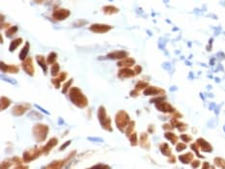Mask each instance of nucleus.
Listing matches in <instances>:
<instances>
[{
	"label": "nucleus",
	"instance_id": "473e14b6",
	"mask_svg": "<svg viewBox=\"0 0 225 169\" xmlns=\"http://www.w3.org/2000/svg\"><path fill=\"white\" fill-rule=\"evenodd\" d=\"M57 60V53L54 52V51H51L49 52V54L48 55V58H47V62L48 64H54Z\"/></svg>",
	"mask_w": 225,
	"mask_h": 169
},
{
	"label": "nucleus",
	"instance_id": "423d86ee",
	"mask_svg": "<svg viewBox=\"0 0 225 169\" xmlns=\"http://www.w3.org/2000/svg\"><path fill=\"white\" fill-rule=\"evenodd\" d=\"M112 29H113V26H111L109 24H104V23H94L90 25L89 27V30L91 32L97 34H104L109 32Z\"/></svg>",
	"mask_w": 225,
	"mask_h": 169
},
{
	"label": "nucleus",
	"instance_id": "4c0bfd02",
	"mask_svg": "<svg viewBox=\"0 0 225 169\" xmlns=\"http://www.w3.org/2000/svg\"><path fill=\"white\" fill-rule=\"evenodd\" d=\"M215 163L216 166L220 167V168H225V159L221 158H215Z\"/></svg>",
	"mask_w": 225,
	"mask_h": 169
},
{
	"label": "nucleus",
	"instance_id": "a878e982",
	"mask_svg": "<svg viewBox=\"0 0 225 169\" xmlns=\"http://www.w3.org/2000/svg\"><path fill=\"white\" fill-rule=\"evenodd\" d=\"M22 41H23L22 38H17V39L13 40L11 42V44H10V46H9V51L10 52H14L17 49V47L21 45Z\"/></svg>",
	"mask_w": 225,
	"mask_h": 169
},
{
	"label": "nucleus",
	"instance_id": "dca6fc26",
	"mask_svg": "<svg viewBox=\"0 0 225 169\" xmlns=\"http://www.w3.org/2000/svg\"><path fill=\"white\" fill-rule=\"evenodd\" d=\"M197 145L199 146L200 150L203 151V152H207V153H211L213 151V147L209 143L208 141H206L204 138H198L197 141H196Z\"/></svg>",
	"mask_w": 225,
	"mask_h": 169
},
{
	"label": "nucleus",
	"instance_id": "aec40b11",
	"mask_svg": "<svg viewBox=\"0 0 225 169\" xmlns=\"http://www.w3.org/2000/svg\"><path fill=\"white\" fill-rule=\"evenodd\" d=\"M139 145L144 148V149H147L149 150L150 147H151V144L149 142V139H148V133L147 132H142L140 134V138H139Z\"/></svg>",
	"mask_w": 225,
	"mask_h": 169
},
{
	"label": "nucleus",
	"instance_id": "c9c22d12",
	"mask_svg": "<svg viewBox=\"0 0 225 169\" xmlns=\"http://www.w3.org/2000/svg\"><path fill=\"white\" fill-rule=\"evenodd\" d=\"M162 100H166V96H165V95H158L157 97L152 98L150 100V104H157V103H160V101H162Z\"/></svg>",
	"mask_w": 225,
	"mask_h": 169
},
{
	"label": "nucleus",
	"instance_id": "2f4dec72",
	"mask_svg": "<svg viewBox=\"0 0 225 169\" xmlns=\"http://www.w3.org/2000/svg\"><path fill=\"white\" fill-rule=\"evenodd\" d=\"M59 73H60V66L58 63H54L51 65V69H50V73L52 77H57Z\"/></svg>",
	"mask_w": 225,
	"mask_h": 169
},
{
	"label": "nucleus",
	"instance_id": "72a5a7b5",
	"mask_svg": "<svg viewBox=\"0 0 225 169\" xmlns=\"http://www.w3.org/2000/svg\"><path fill=\"white\" fill-rule=\"evenodd\" d=\"M130 139V143L131 146H137V144L139 143V141H138V138H137V133L136 132H132L130 134V136L129 137Z\"/></svg>",
	"mask_w": 225,
	"mask_h": 169
},
{
	"label": "nucleus",
	"instance_id": "bf43d9fd",
	"mask_svg": "<svg viewBox=\"0 0 225 169\" xmlns=\"http://www.w3.org/2000/svg\"><path fill=\"white\" fill-rule=\"evenodd\" d=\"M147 132H148L149 133H154V132H155V126H154V125H149Z\"/></svg>",
	"mask_w": 225,
	"mask_h": 169
},
{
	"label": "nucleus",
	"instance_id": "a18cd8bd",
	"mask_svg": "<svg viewBox=\"0 0 225 169\" xmlns=\"http://www.w3.org/2000/svg\"><path fill=\"white\" fill-rule=\"evenodd\" d=\"M180 138L184 141V142H186V143H188V142H190L191 140H192V137L190 136V135L188 134H182Z\"/></svg>",
	"mask_w": 225,
	"mask_h": 169
},
{
	"label": "nucleus",
	"instance_id": "c85d7f7f",
	"mask_svg": "<svg viewBox=\"0 0 225 169\" xmlns=\"http://www.w3.org/2000/svg\"><path fill=\"white\" fill-rule=\"evenodd\" d=\"M17 31H18V27L17 25L10 26V27H8V28H7V30H6L5 35H6V37H7V38H12Z\"/></svg>",
	"mask_w": 225,
	"mask_h": 169
},
{
	"label": "nucleus",
	"instance_id": "f8f14e48",
	"mask_svg": "<svg viewBox=\"0 0 225 169\" xmlns=\"http://www.w3.org/2000/svg\"><path fill=\"white\" fill-rule=\"evenodd\" d=\"M155 106L158 111H161L164 113H172L174 110H176L173 106L165 100H162V101H160V103L155 104Z\"/></svg>",
	"mask_w": 225,
	"mask_h": 169
},
{
	"label": "nucleus",
	"instance_id": "0eeeda50",
	"mask_svg": "<svg viewBox=\"0 0 225 169\" xmlns=\"http://www.w3.org/2000/svg\"><path fill=\"white\" fill-rule=\"evenodd\" d=\"M31 109V104L28 103H21L16 104L15 106H13L12 108V114L16 117L21 116L26 111H28Z\"/></svg>",
	"mask_w": 225,
	"mask_h": 169
},
{
	"label": "nucleus",
	"instance_id": "a19ab883",
	"mask_svg": "<svg viewBox=\"0 0 225 169\" xmlns=\"http://www.w3.org/2000/svg\"><path fill=\"white\" fill-rule=\"evenodd\" d=\"M32 116H35V117H33L32 119H39V120H42L43 119V115L40 114L39 112H36V111H31L28 114V117H32Z\"/></svg>",
	"mask_w": 225,
	"mask_h": 169
},
{
	"label": "nucleus",
	"instance_id": "3c124183",
	"mask_svg": "<svg viewBox=\"0 0 225 169\" xmlns=\"http://www.w3.org/2000/svg\"><path fill=\"white\" fill-rule=\"evenodd\" d=\"M88 140L90 141H96V142H103L104 140L101 137H93V136H91V137H87Z\"/></svg>",
	"mask_w": 225,
	"mask_h": 169
},
{
	"label": "nucleus",
	"instance_id": "2eb2a0df",
	"mask_svg": "<svg viewBox=\"0 0 225 169\" xmlns=\"http://www.w3.org/2000/svg\"><path fill=\"white\" fill-rule=\"evenodd\" d=\"M0 66H1V71L2 73H17L19 72V67L14 64L8 65L4 63L3 61H1L0 63Z\"/></svg>",
	"mask_w": 225,
	"mask_h": 169
},
{
	"label": "nucleus",
	"instance_id": "4468645a",
	"mask_svg": "<svg viewBox=\"0 0 225 169\" xmlns=\"http://www.w3.org/2000/svg\"><path fill=\"white\" fill-rule=\"evenodd\" d=\"M70 157L66 158L65 159H57V160H53L52 162H50L49 164H48L47 166H45V169H59V168H62L65 163H67V162L70 160Z\"/></svg>",
	"mask_w": 225,
	"mask_h": 169
},
{
	"label": "nucleus",
	"instance_id": "1a4fd4ad",
	"mask_svg": "<svg viewBox=\"0 0 225 169\" xmlns=\"http://www.w3.org/2000/svg\"><path fill=\"white\" fill-rule=\"evenodd\" d=\"M21 66H22L23 71L27 73L29 77H34L35 68H34V64H33V60L31 57H27L25 60H23Z\"/></svg>",
	"mask_w": 225,
	"mask_h": 169
},
{
	"label": "nucleus",
	"instance_id": "4d7b16f0",
	"mask_svg": "<svg viewBox=\"0 0 225 169\" xmlns=\"http://www.w3.org/2000/svg\"><path fill=\"white\" fill-rule=\"evenodd\" d=\"M35 107L37 108V109H40V110H41L42 112H44L45 114H47V115H50V113H49L48 111H47V110H45V109H44V108H43V107H41V106H40V105H38V104H35Z\"/></svg>",
	"mask_w": 225,
	"mask_h": 169
},
{
	"label": "nucleus",
	"instance_id": "393cba45",
	"mask_svg": "<svg viewBox=\"0 0 225 169\" xmlns=\"http://www.w3.org/2000/svg\"><path fill=\"white\" fill-rule=\"evenodd\" d=\"M192 159H193V154L192 153H187L184 155H179V160H180L184 164L189 163V162L192 161Z\"/></svg>",
	"mask_w": 225,
	"mask_h": 169
},
{
	"label": "nucleus",
	"instance_id": "bb28decb",
	"mask_svg": "<svg viewBox=\"0 0 225 169\" xmlns=\"http://www.w3.org/2000/svg\"><path fill=\"white\" fill-rule=\"evenodd\" d=\"M12 104V100L7 98V97H1V100H0V109L1 110H5L6 108H8Z\"/></svg>",
	"mask_w": 225,
	"mask_h": 169
},
{
	"label": "nucleus",
	"instance_id": "052dcab7",
	"mask_svg": "<svg viewBox=\"0 0 225 169\" xmlns=\"http://www.w3.org/2000/svg\"><path fill=\"white\" fill-rule=\"evenodd\" d=\"M16 169H19V168H22V169H27V168H29V166L28 165H23V164H19V165H16V166H14Z\"/></svg>",
	"mask_w": 225,
	"mask_h": 169
},
{
	"label": "nucleus",
	"instance_id": "20e7f679",
	"mask_svg": "<svg viewBox=\"0 0 225 169\" xmlns=\"http://www.w3.org/2000/svg\"><path fill=\"white\" fill-rule=\"evenodd\" d=\"M98 120L104 131H107L109 132L113 131L111 125V119L107 116V109H105V107L103 105H101L98 109Z\"/></svg>",
	"mask_w": 225,
	"mask_h": 169
},
{
	"label": "nucleus",
	"instance_id": "5fc2aeb1",
	"mask_svg": "<svg viewBox=\"0 0 225 169\" xmlns=\"http://www.w3.org/2000/svg\"><path fill=\"white\" fill-rule=\"evenodd\" d=\"M92 168H110V166L107 165V164L99 163V164H96V165H94V166H92Z\"/></svg>",
	"mask_w": 225,
	"mask_h": 169
},
{
	"label": "nucleus",
	"instance_id": "9b49d317",
	"mask_svg": "<svg viewBox=\"0 0 225 169\" xmlns=\"http://www.w3.org/2000/svg\"><path fill=\"white\" fill-rule=\"evenodd\" d=\"M143 94L145 96H158V95H164L165 90L162 88L157 87V86H148L147 88H145Z\"/></svg>",
	"mask_w": 225,
	"mask_h": 169
},
{
	"label": "nucleus",
	"instance_id": "ea45409f",
	"mask_svg": "<svg viewBox=\"0 0 225 169\" xmlns=\"http://www.w3.org/2000/svg\"><path fill=\"white\" fill-rule=\"evenodd\" d=\"M12 162H13L12 159H7V160H3L1 162V165H0V167H1L2 169H4V168H10L12 166V164H13Z\"/></svg>",
	"mask_w": 225,
	"mask_h": 169
},
{
	"label": "nucleus",
	"instance_id": "49530a36",
	"mask_svg": "<svg viewBox=\"0 0 225 169\" xmlns=\"http://www.w3.org/2000/svg\"><path fill=\"white\" fill-rule=\"evenodd\" d=\"M162 128H163L164 131H172L174 128V126L172 125L171 123L170 124H164L162 126Z\"/></svg>",
	"mask_w": 225,
	"mask_h": 169
},
{
	"label": "nucleus",
	"instance_id": "0e129e2a",
	"mask_svg": "<svg viewBox=\"0 0 225 169\" xmlns=\"http://www.w3.org/2000/svg\"><path fill=\"white\" fill-rule=\"evenodd\" d=\"M0 43L3 44V38H2V35H0Z\"/></svg>",
	"mask_w": 225,
	"mask_h": 169
},
{
	"label": "nucleus",
	"instance_id": "6e6552de",
	"mask_svg": "<svg viewBox=\"0 0 225 169\" xmlns=\"http://www.w3.org/2000/svg\"><path fill=\"white\" fill-rule=\"evenodd\" d=\"M71 15V11L68 9H56L52 13V18H53L57 22H62L65 20L67 18H69Z\"/></svg>",
	"mask_w": 225,
	"mask_h": 169
},
{
	"label": "nucleus",
	"instance_id": "e433bc0d",
	"mask_svg": "<svg viewBox=\"0 0 225 169\" xmlns=\"http://www.w3.org/2000/svg\"><path fill=\"white\" fill-rule=\"evenodd\" d=\"M72 82H74V79L71 78V79L68 81V82H66V83L63 85V88H62V93H63V94L68 93V90L71 89V86H72Z\"/></svg>",
	"mask_w": 225,
	"mask_h": 169
},
{
	"label": "nucleus",
	"instance_id": "37998d69",
	"mask_svg": "<svg viewBox=\"0 0 225 169\" xmlns=\"http://www.w3.org/2000/svg\"><path fill=\"white\" fill-rule=\"evenodd\" d=\"M184 149H187V145H186V142H180V143H177L176 145V151L177 152H182L184 151Z\"/></svg>",
	"mask_w": 225,
	"mask_h": 169
},
{
	"label": "nucleus",
	"instance_id": "9d476101",
	"mask_svg": "<svg viewBox=\"0 0 225 169\" xmlns=\"http://www.w3.org/2000/svg\"><path fill=\"white\" fill-rule=\"evenodd\" d=\"M135 72L134 70H131L130 68H127V67H124V68H120L118 71V73H117V77L121 79H125V78H131L135 77Z\"/></svg>",
	"mask_w": 225,
	"mask_h": 169
},
{
	"label": "nucleus",
	"instance_id": "864d4df0",
	"mask_svg": "<svg viewBox=\"0 0 225 169\" xmlns=\"http://www.w3.org/2000/svg\"><path fill=\"white\" fill-rule=\"evenodd\" d=\"M134 72H135V74H140L142 72V67L140 65H136L134 67Z\"/></svg>",
	"mask_w": 225,
	"mask_h": 169
},
{
	"label": "nucleus",
	"instance_id": "6e6d98bb",
	"mask_svg": "<svg viewBox=\"0 0 225 169\" xmlns=\"http://www.w3.org/2000/svg\"><path fill=\"white\" fill-rule=\"evenodd\" d=\"M2 79L3 80H6V81H8V82H10L11 84H17V80H13V79H10V78H8V77H4L3 76H2Z\"/></svg>",
	"mask_w": 225,
	"mask_h": 169
},
{
	"label": "nucleus",
	"instance_id": "c756f323",
	"mask_svg": "<svg viewBox=\"0 0 225 169\" xmlns=\"http://www.w3.org/2000/svg\"><path fill=\"white\" fill-rule=\"evenodd\" d=\"M160 150L161 152V154L163 155H166V157H169V155H171V149L170 147L168 146L167 143H162L160 145Z\"/></svg>",
	"mask_w": 225,
	"mask_h": 169
},
{
	"label": "nucleus",
	"instance_id": "6ab92c4d",
	"mask_svg": "<svg viewBox=\"0 0 225 169\" xmlns=\"http://www.w3.org/2000/svg\"><path fill=\"white\" fill-rule=\"evenodd\" d=\"M67 77H68V73L66 72H62V73H59L58 77L52 78L51 82H52V84L54 85V87L56 88V89H59V88H60V83L63 82V81H65L66 78H67Z\"/></svg>",
	"mask_w": 225,
	"mask_h": 169
},
{
	"label": "nucleus",
	"instance_id": "13d9d810",
	"mask_svg": "<svg viewBox=\"0 0 225 169\" xmlns=\"http://www.w3.org/2000/svg\"><path fill=\"white\" fill-rule=\"evenodd\" d=\"M168 162H170V163H175L176 162V158L173 155H170L168 157Z\"/></svg>",
	"mask_w": 225,
	"mask_h": 169
},
{
	"label": "nucleus",
	"instance_id": "b1692460",
	"mask_svg": "<svg viewBox=\"0 0 225 169\" xmlns=\"http://www.w3.org/2000/svg\"><path fill=\"white\" fill-rule=\"evenodd\" d=\"M171 124L174 126V128H177L181 132L187 131V128H188V126L186 124L182 123V122H179L177 120V118H173V117H172V119H171Z\"/></svg>",
	"mask_w": 225,
	"mask_h": 169
},
{
	"label": "nucleus",
	"instance_id": "7c9ffc66",
	"mask_svg": "<svg viewBox=\"0 0 225 169\" xmlns=\"http://www.w3.org/2000/svg\"><path fill=\"white\" fill-rule=\"evenodd\" d=\"M134 128H135V122L134 121H130L129 126L127 127V128H126V131H125V133H126V135H127V137L130 136V134L134 132Z\"/></svg>",
	"mask_w": 225,
	"mask_h": 169
},
{
	"label": "nucleus",
	"instance_id": "8fccbe9b",
	"mask_svg": "<svg viewBox=\"0 0 225 169\" xmlns=\"http://www.w3.org/2000/svg\"><path fill=\"white\" fill-rule=\"evenodd\" d=\"M171 114H172V117H173V118H177L178 119V118H182L183 117V115L180 112H178L177 110H174Z\"/></svg>",
	"mask_w": 225,
	"mask_h": 169
},
{
	"label": "nucleus",
	"instance_id": "4be33fe9",
	"mask_svg": "<svg viewBox=\"0 0 225 169\" xmlns=\"http://www.w3.org/2000/svg\"><path fill=\"white\" fill-rule=\"evenodd\" d=\"M36 60H37V63L39 64V66L43 69L44 73L47 74V73H48V62H47V59H45V56H43V55H37L36 56Z\"/></svg>",
	"mask_w": 225,
	"mask_h": 169
},
{
	"label": "nucleus",
	"instance_id": "cd10ccee",
	"mask_svg": "<svg viewBox=\"0 0 225 169\" xmlns=\"http://www.w3.org/2000/svg\"><path fill=\"white\" fill-rule=\"evenodd\" d=\"M164 137L168 139L172 144L173 145H176L177 141H178V136L174 133V132H167L164 133Z\"/></svg>",
	"mask_w": 225,
	"mask_h": 169
},
{
	"label": "nucleus",
	"instance_id": "a211bd4d",
	"mask_svg": "<svg viewBox=\"0 0 225 169\" xmlns=\"http://www.w3.org/2000/svg\"><path fill=\"white\" fill-rule=\"evenodd\" d=\"M135 65V59L134 58H131V57H126L124 59H121L118 61L117 63V66L119 68H124V67H127V68H130L132 66Z\"/></svg>",
	"mask_w": 225,
	"mask_h": 169
},
{
	"label": "nucleus",
	"instance_id": "f704fd0d",
	"mask_svg": "<svg viewBox=\"0 0 225 169\" xmlns=\"http://www.w3.org/2000/svg\"><path fill=\"white\" fill-rule=\"evenodd\" d=\"M149 86V83L146 82V81H143V80H140V81H138V82L135 84V89L138 90V91H140V90H144L145 88H147Z\"/></svg>",
	"mask_w": 225,
	"mask_h": 169
},
{
	"label": "nucleus",
	"instance_id": "58836bf2",
	"mask_svg": "<svg viewBox=\"0 0 225 169\" xmlns=\"http://www.w3.org/2000/svg\"><path fill=\"white\" fill-rule=\"evenodd\" d=\"M190 148H191V150L195 152V154H196V155H197L198 158H201V159H203V158H204V155H201L199 154V146L197 145V143H193V144H191Z\"/></svg>",
	"mask_w": 225,
	"mask_h": 169
},
{
	"label": "nucleus",
	"instance_id": "e2e57ef3",
	"mask_svg": "<svg viewBox=\"0 0 225 169\" xmlns=\"http://www.w3.org/2000/svg\"><path fill=\"white\" fill-rule=\"evenodd\" d=\"M209 167H210V165H209L208 162H204V164H203L202 168H209Z\"/></svg>",
	"mask_w": 225,
	"mask_h": 169
},
{
	"label": "nucleus",
	"instance_id": "412c9836",
	"mask_svg": "<svg viewBox=\"0 0 225 169\" xmlns=\"http://www.w3.org/2000/svg\"><path fill=\"white\" fill-rule=\"evenodd\" d=\"M102 11L103 12L104 15H108V16H111V15H115V14H118L119 13V10L116 6H113V5H107V6H103Z\"/></svg>",
	"mask_w": 225,
	"mask_h": 169
},
{
	"label": "nucleus",
	"instance_id": "680f3d73",
	"mask_svg": "<svg viewBox=\"0 0 225 169\" xmlns=\"http://www.w3.org/2000/svg\"><path fill=\"white\" fill-rule=\"evenodd\" d=\"M45 1H47V0H34V2L37 3V4H43V3H45Z\"/></svg>",
	"mask_w": 225,
	"mask_h": 169
},
{
	"label": "nucleus",
	"instance_id": "79ce46f5",
	"mask_svg": "<svg viewBox=\"0 0 225 169\" xmlns=\"http://www.w3.org/2000/svg\"><path fill=\"white\" fill-rule=\"evenodd\" d=\"M12 160H13V163L16 164V165H19V164H23V159H21L19 157H17V155H15V157H13L12 158ZM15 165V166H16Z\"/></svg>",
	"mask_w": 225,
	"mask_h": 169
},
{
	"label": "nucleus",
	"instance_id": "f03ea898",
	"mask_svg": "<svg viewBox=\"0 0 225 169\" xmlns=\"http://www.w3.org/2000/svg\"><path fill=\"white\" fill-rule=\"evenodd\" d=\"M49 132V127L45 124L38 123L32 128V133L37 142H43L47 139Z\"/></svg>",
	"mask_w": 225,
	"mask_h": 169
},
{
	"label": "nucleus",
	"instance_id": "7ed1b4c3",
	"mask_svg": "<svg viewBox=\"0 0 225 169\" xmlns=\"http://www.w3.org/2000/svg\"><path fill=\"white\" fill-rule=\"evenodd\" d=\"M130 121L131 120H130V115L126 110H123V109L119 110L115 115V124H116L117 128L121 132H125L126 128L129 126Z\"/></svg>",
	"mask_w": 225,
	"mask_h": 169
},
{
	"label": "nucleus",
	"instance_id": "de8ad7c7",
	"mask_svg": "<svg viewBox=\"0 0 225 169\" xmlns=\"http://www.w3.org/2000/svg\"><path fill=\"white\" fill-rule=\"evenodd\" d=\"M71 143H72V141H71V140H68V141H66L65 143H64V144H63V145H62V146H61L60 148H59V151H64L66 148H67V147H69V146H70V144H71Z\"/></svg>",
	"mask_w": 225,
	"mask_h": 169
},
{
	"label": "nucleus",
	"instance_id": "39448f33",
	"mask_svg": "<svg viewBox=\"0 0 225 169\" xmlns=\"http://www.w3.org/2000/svg\"><path fill=\"white\" fill-rule=\"evenodd\" d=\"M43 154L42 149H38V148H32L28 149V150H25L22 154V159L24 161V163H29V162L38 159L40 155Z\"/></svg>",
	"mask_w": 225,
	"mask_h": 169
},
{
	"label": "nucleus",
	"instance_id": "5701e85b",
	"mask_svg": "<svg viewBox=\"0 0 225 169\" xmlns=\"http://www.w3.org/2000/svg\"><path fill=\"white\" fill-rule=\"evenodd\" d=\"M29 49H30V44H29V42H28V41H27V42H25V45H24V46H23L22 49H21V52H19V55H18V58H19V60L23 61V60H25L26 58L28 57Z\"/></svg>",
	"mask_w": 225,
	"mask_h": 169
},
{
	"label": "nucleus",
	"instance_id": "ddd939ff",
	"mask_svg": "<svg viewBox=\"0 0 225 169\" xmlns=\"http://www.w3.org/2000/svg\"><path fill=\"white\" fill-rule=\"evenodd\" d=\"M129 56V52L126 50H115L109 52L107 56H105V59H112V60H121L124 59L126 57Z\"/></svg>",
	"mask_w": 225,
	"mask_h": 169
},
{
	"label": "nucleus",
	"instance_id": "603ef678",
	"mask_svg": "<svg viewBox=\"0 0 225 169\" xmlns=\"http://www.w3.org/2000/svg\"><path fill=\"white\" fill-rule=\"evenodd\" d=\"M200 160H198V159H196V160H192V162H191V166H192L193 168H197V167H199L200 166Z\"/></svg>",
	"mask_w": 225,
	"mask_h": 169
},
{
	"label": "nucleus",
	"instance_id": "09e8293b",
	"mask_svg": "<svg viewBox=\"0 0 225 169\" xmlns=\"http://www.w3.org/2000/svg\"><path fill=\"white\" fill-rule=\"evenodd\" d=\"M138 95H139V91L136 90L135 88H134V90H131V91L130 92V96L132 97V98H136V97H138Z\"/></svg>",
	"mask_w": 225,
	"mask_h": 169
},
{
	"label": "nucleus",
	"instance_id": "c03bdc74",
	"mask_svg": "<svg viewBox=\"0 0 225 169\" xmlns=\"http://www.w3.org/2000/svg\"><path fill=\"white\" fill-rule=\"evenodd\" d=\"M87 23H88V22L86 19H79V20H77V22H75L74 26H76V27H81V26L87 24Z\"/></svg>",
	"mask_w": 225,
	"mask_h": 169
},
{
	"label": "nucleus",
	"instance_id": "f257e3e1",
	"mask_svg": "<svg viewBox=\"0 0 225 169\" xmlns=\"http://www.w3.org/2000/svg\"><path fill=\"white\" fill-rule=\"evenodd\" d=\"M69 98L72 104H75L78 108H85L88 105V99L83 94L80 88L78 87H71L69 91Z\"/></svg>",
	"mask_w": 225,
	"mask_h": 169
},
{
	"label": "nucleus",
	"instance_id": "f3484780",
	"mask_svg": "<svg viewBox=\"0 0 225 169\" xmlns=\"http://www.w3.org/2000/svg\"><path fill=\"white\" fill-rule=\"evenodd\" d=\"M58 144V138L57 137H51L48 141V143L45 144L44 147H42V151H43V154L45 155H48L50 150L53 147H55L56 145Z\"/></svg>",
	"mask_w": 225,
	"mask_h": 169
}]
</instances>
